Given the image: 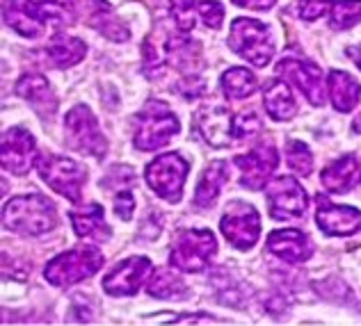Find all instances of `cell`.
Masks as SVG:
<instances>
[{
    "instance_id": "1",
    "label": "cell",
    "mask_w": 361,
    "mask_h": 326,
    "mask_svg": "<svg viewBox=\"0 0 361 326\" xmlns=\"http://www.w3.org/2000/svg\"><path fill=\"white\" fill-rule=\"evenodd\" d=\"M58 210L51 199L44 194H25L9 199L3 208V224L12 233L37 237L55 228Z\"/></svg>"
},
{
    "instance_id": "2",
    "label": "cell",
    "mask_w": 361,
    "mask_h": 326,
    "mask_svg": "<svg viewBox=\"0 0 361 326\" xmlns=\"http://www.w3.org/2000/svg\"><path fill=\"white\" fill-rule=\"evenodd\" d=\"M180 123L176 114L163 101H149L135 114V144L137 151H156L178 135Z\"/></svg>"
},
{
    "instance_id": "3",
    "label": "cell",
    "mask_w": 361,
    "mask_h": 326,
    "mask_svg": "<svg viewBox=\"0 0 361 326\" xmlns=\"http://www.w3.org/2000/svg\"><path fill=\"white\" fill-rule=\"evenodd\" d=\"M229 48L254 66H268L274 55L270 27L254 18H235L229 30Z\"/></svg>"
},
{
    "instance_id": "4",
    "label": "cell",
    "mask_w": 361,
    "mask_h": 326,
    "mask_svg": "<svg viewBox=\"0 0 361 326\" xmlns=\"http://www.w3.org/2000/svg\"><path fill=\"white\" fill-rule=\"evenodd\" d=\"M103 265V253L97 246H82L71 249L46 265L44 276L46 281L55 287H69L73 283H80L82 279L94 276Z\"/></svg>"
},
{
    "instance_id": "5",
    "label": "cell",
    "mask_w": 361,
    "mask_h": 326,
    "mask_svg": "<svg viewBox=\"0 0 361 326\" xmlns=\"http://www.w3.org/2000/svg\"><path fill=\"white\" fill-rule=\"evenodd\" d=\"M215 251H217L215 235L208 228H185V231H178L174 239L169 263L180 272L197 274L211 263Z\"/></svg>"
},
{
    "instance_id": "6",
    "label": "cell",
    "mask_w": 361,
    "mask_h": 326,
    "mask_svg": "<svg viewBox=\"0 0 361 326\" xmlns=\"http://www.w3.org/2000/svg\"><path fill=\"white\" fill-rule=\"evenodd\" d=\"M190 171V162L178 153H163L154 162H149L145 178L149 187L167 203H178L183 194V185Z\"/></svg>"
},
{
    "instance_id": "7",
    "label": "cell",
    "mask_w": 361,
    "mask_h": 326,
    "mask_svg": "<svg viewBox=\"0 0 361 326\" xmlns=\"http://www.w3.org/2000/svg\"><path fill=\"white\" fill-rule=\"evenodd\" d=\"M64 132L66 144L71 149L85 153L92 158H103L108 153V142L99 128V121L87 105H75V108L64 117Z\"/></svg>"
},
{
    "instance_id": "8",
    "label": "cell",
    "mask_w": 361,
    "mask_h": 326,
    "mask_svg": "<svg viewBox=\"0 0 361 326\" xmlns=\"http://www.w3.org/2000/svg\"><path fill=\"white\" fill-rule=\"evenodd\" d=\"M37 169H39V176L46 185L55 189L58 194L66 196L69 201H80L82 194V185H85V169L69 158L62 156H53V153H44V156L37 158Z\"/></svg>"
},
{
    "instance_id": "9",
    "label": "cell",
    "mask_w": 361,
    "mask_h": 326,
    "mask_svg": "<svg viewBox=\"0 0 361 326\" xmlns=\"http://www.w3.org/2000/svg\"><path fill=\"white\" fill-rule=\"evenodd\" d=\"M222 235L229 239L240 251H250V249L259 242L261 235V215L250 203H231L226 215L220 222Z\"/></svg>"
},
{
    "instance_id": "10",
    "label": "cell",
    "mask_w": 361,
    "mask_h": 326,
    "mask_svg": "<svg viewBox=\"0 0 361 326\" xmlns=\"http://www.w3.org/2000/svg\"><path fill=\"white\" fill-rule=\"evenodd\" d=\"M265 196H268L270 215L277 219V222H288V219L304 217L309 206L307 192H304V187L290 176L274 178Z\"/></svg>"
},
{
    "instance_id": "11",
    "label": "cell",
    "mask_w": 361,
    "mask_h": 326,
    "mask_svg": "<svg viewBox=\"0 0 361 326\" xmlns=\"http://www.w3.org/2000/svg\"><path fill=\"white\" fill-rule=\"evenodd\" d=\"M277 73L281 78L290 80L295 87L307 96L311 105H320L325 103V82H322V71L318 64H313L309 60H293L286 57L277 64Z\"/></svg>"
},
{
    "instance_id": "12",
    "label": "cell",
    "mask_w": 361,
    "mask_h": 326,
    "mask_svg": "<svg viewBox=\"0 0 361 326\" xmlns=\"http://www.w3.org/2000/svg\"><path fill=\"white\" fill-rule=\"evenodd\" d=\"M154 272V265H151L149 258L137 256V258H128L121 265H117L106 279H103V290L110 296H133L140 285L147 281V276Z\"/></svg>"
},
{
    "instance_id": "13",
    "label": "cell",
    "mask_w": 361,
    "mask_h": 326,
    "mask_svg": "<svg viewBox=\"0 0 361 326\" xmlns=\"http://www.w3.org/2000/svg\"><path fill=\"white\" fill-rule=\"evenodd\" d=\"M233 162L243 171L240 183L247 189H261L265 183H268L272 171L277 169L279 153L272 144H261V146H256L254 151L245 153V156H238Z\"/></svg>"
},
{
    "instance_id": "14",
    "label": "cell",
    "mask_w": 361,
    "mask_h": 326,
    "mask_svg": "<svg viewBox=\"0 0 361 326\" xmlns=\"http://www.w3.org/2000/svg\"><path fill=\"white\" fill-rule=\"evenodd\" d=\"M3 18L14 32L27 37V39L42 37L46 30V21H49L42 5H37L35 0H5Z\"/></svg>"
},
{
    "instance_id": "15",
    "label": "cell",
    "mask_w": 361,
    "mask_h": 326,
    "mask_svg": "<svg viewBox=\"0 0 361 326\" xmlns=\"http://www.w3.org/2000/svg\"><path fill=\"white\" fill-rule=\"evenodd\" d=\"M316 224L320 231L331 237H348L355 235L361 226V213L353 206H334L327 196H318Z\"/></svg>"
},
{
    "instance_id": "16",
    "label": "cell",
    "mask_w": 361,
    "mask_h": 326,
    "mask_svg": "<svg viewBox=\"0 0 361 326\" xmlns=\"http://www.w3.org/2000/svg\"><path fill=\"white\" fill-rule=\"evenodd\" d=\"M35 153V137L25 128H9L3 135V169L14 176H25L30 171Z\"/></svg>"
},
{
    "instance_id": "17",
    "label": "cell",
    "mask_w": 361,
    "mask_h": 326,
    "mask_svg": "<svg viewBox=\"0 0 361 326\" xmlns=\"http://www.w3.org/2000/svg\"><path fill=\"white\" fill-rule=\"evenodd\" d=\"M197 130L211 146L222 149L229 144V135H233L231 114L222 105H208L197 112Z\"/></svg>"
},
{
    "instance_id": "18",
    "label": "cell",
    "mask_w": 361,
    "mask_h": 326,
    "mask_svg": "<svg viewBox=\"0 0 361 326\" xmlns=\"http://www.w3.org/2000/svg\"><path fill=\"white\" fill-rule=\"evenodd\" d=\"M268 251L283 263H304L313 256L311 239L298 228H281L268 235Z\"/></svg>"
},
{
    "instance_id": "19",
    "label": "cell",
    "mask_w": 361,
    "mask_h": 326,
    "mask_svg": "<svg viewBox=\"0 0 361 326\" xmlns=\"http://www.w3.org/2000/svg\"><path fill=\"white\" fill-rule=\"evenodd\" d=\"M16 94L30 103L39 114H46V117H51L55 108H58L55 92L44 75H37V73L23 75V78L16 82Z\"/></svg>"
},
{
    "instance_id": "20",
    "label": "cell",
    "mask_w": 361,
    "mask_h": 326,
    "mask_svg": "<svg viewBox=\"0 0 361 326\" xmlns=\"http://www.w3.org/2000/svg\"><path fill=\"white\" fill-rule=\"evenodd\" d=\"M229 180V165L224 160H215L211 162L202 178H199V185L195 192V206L197 208H213V203L220 196V192L224 187V183Z\"/></svg>"
},
{
    "instance_id": "21",
    "label": "cell",
    "mask_w": 361,
    "mask_h": 326,
    "mask_svg": "<svg viewBox=\"0 0 361 326\" xmlns=\"http://www.w3.org/2000/svg\"><path fill=\"white\" fill-rule=\"evenodd\" d=\"M327 89H329L331 105H334L338 112H353L357 108L359 96H361V84L350 73L331 69L327 73Z\"/></svg>"
},
{
    "instance_id": "22",
    "label": "cell",
    "mask_w": 361,
    "mask_h": 326,
    "mask_svg": "<svg viewBox=\"0 0 361 326\" xmlns=\"http://www.w3.org/2000/svg\"><path fill=\"white\" fill-rule=\"evenodd\" d=\"M44 53H46V60H49L55 69H69V66L78 64L82 57L87 55V46H85V42L75 39V37L58 35L46 46Z\"/></svg>"
},
{
    "instance_id": "23",
    "label": "cell",
    "mask_w": 361,
    "mask_h": 326,
    "mask_svg": "<svg viewBox=\"0 0 361 326\" xmlns=\"http://www.w3.org/2000/svg\"><path fill=\"white\" fill-rule=\"evenodd\" d=\"M263 108L277 121H288L295 117L298 103L293 99L290 87L281 80H272L263 92Z\"/></svg>"
},
{
    "instance_id": "24",
    "label": "cell",
    "mask_w": 361,
    "mask_h": 326,
    "mask_svg": "<svg viewBox=\"0 0 361 326\" xmlns=\"http://www.w3.org/2000/svg\"><path fill=\"white\" fill-rule=\"evenodd\" d=\"M355 178H357V158L350 156V153L327 165L320 176L322 187L331 192V194H345L355 185Z\"/></svg>"
},
{
    "instance_id": "25",
    "label": "cell",
    "mask_w": 361,
    "mask_h": 326,
    "mask_svg": "<svg viewBox=\"0 0 361 326\" xmlns=\"http://www.w3.org/2000/svg\"><path fill=\"white\" fill-rule=\"evenodd\" d=\"M69 217L78 237H92V239H99V242H106L110 237V226L106 224V219H103L101 206L92 203L85 210H73Z\"/></svg>"
},
{
    "instance_id": "26",
    "label": "cell",
    "mask_w": 361,
    "mask_h": 326,
    "mask_svg": "<svg viewBox=\"0 0 361 326\" xmlns=\"http://www.w3.org/2000/svg\"><path fill=\"white\" fill-rule=\"evenodd\" d=\"M256 87H259V82H256V75L250 69L233 66V69L222 73V92L231 101L247 99V96H252L256 92Z\"/></svg>"
},
{
    "instance_id": "27",
    "label": "cell",
    "mask_w": 361,
    "mask_h": 326,
    "mask_svg": "<svg viewBox=\"0 0 361 326\" xmlns=\"http://www.w3.org/2000/svg\"><path fill=\"white\" fill-rule=\"evenodd\" d=\"M147 292L156 299H178L188 292V285L183 283V279L176 274H172L169 270H158L151 281L147 285Z\"/></svg>"
},
{
    "instance_id": "28",
    "label": "cell",
    "mask_w": 361,
    "mask_h": 326,
    "mask_svg": "<svg viewBox=\"0 0 361 326\" xmlns=\"http://www.w3.org/2000/svg\"><path fill=\"white\" fill-rule=\"evenodd\" d=\"M359 21H361V0H338V3H334V7H331L329 25L336 27V30L353 27Z\"/></svg>"
},
{
    "instance_id": "29",
    "label": "cell",
    "mask_w": 361,
    "mask_h": 326,
    "mask_svg": "<svg viewBox=\"0 0 361 326\" xmlns=\"http://www.w3.org/2000/svg\"><path fill=\"white\" fill-rule=\"evenodd\" d=\"M286 162L288 167L300 176H311L313 171V156L309 146L300 139H290L286 144Z\"/></svg>"
},
{
    "instance_id": "30",
    "label": "cell",
    "mask_w": 361,
    "mask_h": 326,
    "mask_svg": "<svg viewBox=\"0 0 361 326\" xmlns=\"http://www.w3.org/2000/svg\"><path fill=\"white\" fill-rule=\"evenodd\" d=\"M172 16L180 30L190 32L199 16V0H172Z\"/></svg>"
},
{
    "instance_id": "31",
    "label": "cell",
    "mask_w": 361,
    "mask_h": 326,
    "mask_svg": "<svg viewBox=\"0 0 361 326\" xmlns=\"http://www.w3.org/2000/svg\"><path fill=\"white\" fill-rule=\"evenodd\" d=\"M263 128L261 119L256 117V112H240L238 117L233 119V137L235 139H245V137H252L256 135Z\"/></svg>"
},
{
    "instance_id": "32",
    "label": "cell",
    "mask_w": 361,
    "mask_h": 326,
    "mask_svg": "<svg viewBox=\"0 0 361 326\" xmlns=\"http://www.w3.org/2000/svg\"><path fill=\"white\" fill-rule=\"evenodd\" d=\"M39 5L53 21L69 23L73 16V0H39Z\"/></svg>"
},
{
    "instance_id": "33",
    "label": "cell",
    "mask_w": 361,
    "mask_h": 326,
    "mask_svg": "<svg viewBox=\"0 0 361 326\" xmlns=\"http://www.w3.org/2000/svg\"><path fill=\"white\" fill-rule=\"evenodd\" d=\"M334 3L336 0H298L300 18H304V21H316V18L325 16L334 7Z\"/></svg>"
},
{
    "instance_id": "34",
    "label": "cell",
    "mask_w": 361,
    "mask_h": 326,
    "mask_svg": "<svg viewBox=\"0 0 361 326\" xmlns=\"http://www.w3.org/2000/svg\"><path fill=\"white\" fill-rule=\"evenodd\" d=\"M199 18L208 25L217 30L224 21V7L217 3V0H199Z\"/></svg>"
},
{
    "instance_id": "35",
    "label": "cell",
    "mask_w": 361,
    "mask_h": 326,
    "mask_svg": "<svg viewBox=\"0 0 361 326\" xmlns=\"http://www.w3.org/2000/svg\"><path fill=\"white\" fill-rule=\"evenodd\" d=\"M133 210H135V196H133L130 189L123 187L115 196V213H117V217L123 219V222H128L133 217Z\"/></svg>"
},
{
    "instance_id": "36",
    "label": "cell",
    "mask_w": 361,
    "mask_h": 326,
    "mask_svg": "<svg viewBox=\"0 0 361 326\" xmlns=\"http://www.w3.org/2000/svg\"><path fill=\"white\" fill-rule=\"evenodd\" d=\"M174 92L178 96H183V99H199L204 92H206V84L199 80V78H185V80H180Z\"/></svg>"
},
{
    "instance_id": "37",
    "label": "cell",
    "mask_w": 361,
    "mask_h": 326,
    "mask_svg": "<svg viewBox=\"0 0 361 326\" xmlns=\"http://www.w3.org/2000/svg\"><path fill=\"white\" fill-rule=\"evenodd\" d=\"M233 5L245 7V9H256V12H265V9H272L277 0H231Z\"/></svg>"
},
{
    "instance_id": "38",
    "label": "cell",
    "mask_w": 361,
    "mask_h": 326,
    "mask_svg": "<svg viewBox=\"0 0 361 326\" xmlns=\"http://www.w3.org/2000/svg\"><path fill=\"white\" fill-rule=\"evenodd\" d=\"M174 324H190V322H199V324H220V320H215V318H211V315H183V318H174L172 320Z\"/></svg>"
},
{
    "instance_id": "39",
    "label": "cell",
    "mask_w": 361,
    "mask_h": 326,
    "mask_svg": "<svg viewBox=\"0 0 361 326\" xmlns=\"http://www.w3.org/2000/svg\"><path fill=\"white\" fill-rule=\"evenodd\" d=\"M348 55L353 57V60L357 62V66L361 69V46H355V48H348Z\"/></svg>"
},
{
    "instance_id": "40",
    "label": "cell",
    "mask_w": 361,
    "mask_h": 326,
    "mask_svg": "<svg viewBox=\"0 0 361 326\" xmlns=\"http://www.w3.org/2000/svg\"><path fill=\"white\" fill-rule=\"evenodd\" d=\"M353 130H355V132H359V135H361V114L357 117V121L353 123Z\"/></svg>"
}]
</instances>
